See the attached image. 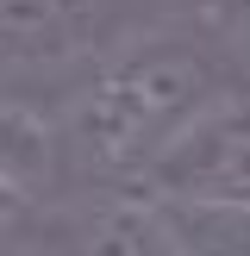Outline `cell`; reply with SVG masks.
<instances>
[{"instance_id":"obj_1","label":"cell","mask_w":250,"mask_h":256,"mask_svg":"<svg viewBox=\"0 0 250 256\" xmlns=\"http://www.w3.org/2000/svg\"><path fill=\"white\" fill-rule=\"evenodd\" d=\"M212 62L182 38H138L112 50L69 112V150L88 175H138L156 162V150L212 106Z\"/></svg>"},{"instance_id":"obj_2","label":"cell","mask_w":250,"mask_h":256,"mask_svg":"<svg viewBox=\"0 0 250 256\" xmlns=\"http://www.w3.org/2000/svg\"><path fill=\"white\" fill-rule=\"evenodd\" d=\"M150 200L169 206H250V94L200 106L144 169Z\"/></svg>"},{"instance_id":"obj_3","label":"cell","mask_w":250,"mask_h":256,"mask_svg":"<svg viewBox=\"0 0 250 256\" xmlns=\"http://www.w3.org/2000/svg\"><path fill=\"white\" fill-rule=\"evenodd\" d=\"M100 38V0H0V62L62 69Z\"/></svg>"},{"instance_id":"obj_4","label":"cell","mask_w":250,"mask_h":256,"mask_svg":"<svg viewBox=\"0 0 250 256\" xmlns=\"http://www.w3.org/2000/svg\"><path fill=\"white\" fill-rule=\"evenodd\" d=\"M82 256H182L162 200H119L88 225Z\"/></svg>"},{"instance_id":"obj_5","label":"cell","mask_w":250,"mask_h":256,"mask_svg":"<svg viewBox=\"0 0 250 256\" xmlns=\"http://www.w3.org/2000/svg\"><path fill=\"white\" fill-rule=\"evenodd\" d=\"M182 256H250V206H169Z\"/></svg>"},{"instance_id":"obj_6","label":"cell","mask_w":250,"mask_h":256,"mask_svg":"<svg viewBox=\"0 0 250 256\" xmlns=\"http://www.w3.org/2000/svg\"><path fill=\"white\" fill-rule=\"evenodd\" d=\"M50 156H56V138L38 112L25 106H6L0 100V182L12 188H38L50 175Z\"/></svg>"},{"instance_id":"obj_7","label":"cell","mask_w":250,"mask_h":256,"mask_svg":"<svg viewBox=\"0 0 250 256\" xmlns=\"http://www.w3.org/2000/svg\"><path fill=\"white\" fill-rule=\"evenodd\" d=\"M12 212H19V188H12V182H0V225H6Z\"/></svg>"},{"instance_id":"obj_8","label":"cell","mask_w":250,"mask_h":256,"mask_svg":"<svg viewBox=\"0 0 250 256\" xmlns=\"http://www.w3.org/2000/svg\"><path fill=\"white\" fill-rule=\"evenodd\" d=\"M238 12H244V25H250V0H238Z\"/></svg>"}]
</instances>
